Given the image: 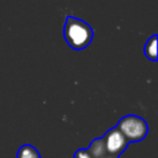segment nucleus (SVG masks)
Wrapping results in <instances>:
<instances>
[{"label": "nucleus", "mask_w": 158, "mask_h": 158, "mask_svg": "<svg viewBox=\"0 0 158 158\" xmlns=\"http://www.w3.org/2000/svg\"><path fill=\"white\" fill-rule=\"evenodd\" d=\"M120 132L125 136V138L130 142H138L142 141L148 133V125L147 122L136 115H126L120 118L117 126Z\"/></svg>", "instance_id": "nucleus-2"}, {"label": "nucleus", "mask_w": 158, "mask_h": 158, "mask_svg": "<svg viewBox=\"0 0 158 158\" xmlns=\"http://www.w3.org/2000/svg\"><path fill=\"white\" fill-rule=\"evenodd\" d=\"M63 36L69 47L75 51H81L91 43L94 31L85 21L74 16H67L63 27Z\"/></svg>", "instance_id": "nucleus-1"}, {"label": "nucleus", "mask_w": 158, "mask_h": 158, "mask_svg": "<svg viewBox=\"0 0 158 158\" xmlns=\"http://www.w3.org/2000/svg\"><path fill=\"white\" fill-rule=\"evenodd\" d=\"M99 158H118V156H114V154H111V153H109V152L106 151V152L102 153Z\"/></svg>", "instance_id": "nucleus-7"}, {"label": "nucleus", "mask_w": 158, "mask_h": 158, "mask_svg": "<svg viewBox=\"0 0 158 158\" xmlns=\"http://www.w3.org/2000/svg\"><path fill=\"white\" fill-rule=\"evenodd\" d=\"M157 38L158 36L153 35L144 44V56L153 62L157 60Z\"/></svg>", "instance_id": "nucleus-4"}, {"label": "nucleus", "mask_w": 158, "mask_h": 158, "mask_svg": "<svg viewBox=\"0 0 158 158\" xmlns=\"http://www.w3.org/2000/svg\"><path fill=\"white\" fill-rule=\"evenodd\" d=\"M101 138L104 141L106 151L114 156H120L128 144V141L125 138V136L120 132L117 127L110 128Z\"/></svg>", "instance_id": "nucleus-3"}, {"label": "nucleus", "mask_w": 158, "mask_h": 158, "mask_svg": "<svg viewBox=\"0 0 158 158\" xmlns=\"http://www.w3.org/2000/svg\"><path fill=\"white\" fill-rule=\"evenodd\" d=\"M16 158H41L38 151L31 144H23L17 151Z\"/></svg>", "instance_id": "nucleus-5"}, {"label": "nucleus", "mask_w": 158, "mask_h": 158, "mask_svg": "<svg viewBox=\"0 0 158 158\" xmlns=\"http://www.w3.org/2000/svg\"><path fill=\"white\" fill-rule=\"evenodd\" d=\"M74 158H93L88 149H78L74 153Z\"/></svg>", "instance_id": "nucleus-6"}]
</instances>
